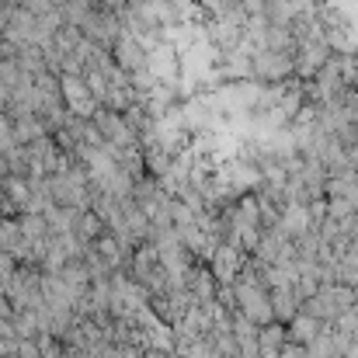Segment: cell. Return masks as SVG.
<instances>
[{
	"instance_id": "1",
	"label": "cell",
	"mask_w": 358,
	"mask_h": 358,
	"mask_svg": "<svg viewBox=\"0 0 358 358\" xmlns=\"http://www.w3.org/2000/svg\"><path fill=\"white\" fill-rule=\"evenodd\" d=\"M94 125L101 132V139L112 146V150H129V146H143V132L125 119V112H112V108H98L94 115Z\"/></svg>"
},
{
	"instance_id": "2",
	"label": "cell",
	"mask_w": 358,
	"mask_h": 358,
	"mask_svg": "<svg viewBox=\"0 0 358 358\" xmlns=\"http://www.w3.org/2000/svg\"><path fill=\"white\" fill-rule=\"evenodd\" d=\"M59 84H63V101H66V108H70L73 115L91 119V115L101 108V105H98V98L91 94V87H87L84 73H63V77H59Z\"/></svg>"
},
{
	"instance_id": "3",
	"label": "cell",
	"mask_w": 358,
	"mask_h": 358,
	"mask_svg": "<svg viewBox=\"0 0 358 358\" xmlns=\"http://www.w3.org/2000/svg\"><path fill=\"white\" fill-rule=\"evenodd\" d=\"M112 56L125 73H139V70H150V49L143 45L139 35H132L129 28L119 35V42L112 45Z\"/></svg>"
},
{
	"instance_id": "4",
	"label": "cell",
	"mask_w": 358,
	"mask_h": 358,
	"mask_svg": "<svg viewBox=\"0 0 358 358\" xmlns=\"http://www.w3.org/2000/svg\"><path fill=\"white\" fill-rule=\"evenodd\" d=\"M285 327H289V341H299V345H313V341H317V338L324 334V327H327V324H324V320H317L313 313L299 310V313H296V317H292V320H289Z\"/></svg>"
},
{
	"instance_id": "5",
	"label": "cell",
	"mask_w": 358,
	"mask_h": 358,
	"mask_svg": "<svg viewBox=\"0 0 358 358\" xmlns=\"http://www.w3.org/2000/svg\"><path fill=\"white\" fill-rule=\"evenodd\" d=\"M17 268H21V261L14 257V254H7V250H0V285L7 289L10 282H14V275H17Z\"/></svg>"
},
{
	"instance_id": "6",
	"label": "cell",
	"mask_w": 358,
	"mask_h": 358,
	"mask_svg": "<svg viewBox=\"0 0 358 358\" xmlns=\"http://www.w3.org/2000/svg\"><path fill=\"white\" fill-rule=\"evenodd\" d=\"M17 358H42V348L35 338H21L17 341Z\"/></svg>"
},
{
	"instance_id": "7",
	"label": "cell",
	"mask_w": 358,
	"mask_h": 358,
	"mask_svg": "<svg viewBox=\"0 0 358 358\" xmlns=\"http://www.w3.org/2000/svg\"><path fill=\"white\" fill-rule=\"evenodd\" d=\"M146 3H150V0H125V7H129V10H136V7H146Z\"/></svg>"
}]
</instances>
